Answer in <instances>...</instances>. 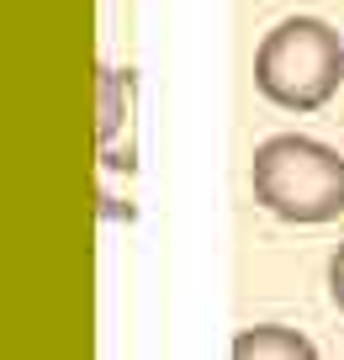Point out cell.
I'll use <instances>...</instances> for the list:
<instances>
[{"label": "cell", "mask_w": 344, "mask_h": 360, "mask_svg": "<svg viewBox=\"0 0 344 360\" xmlns=\"http://www.w3.org/2000/svg\"><path fill=\"white\" fill-rule=\"evenodd\" d=\"M234 355H312V345L297 334V328H249V334L234 339Z\"/></svg>", "instance_id": "3957f363"}, {"label": "cell", "mask_w": 344, "mask_h": 360, "mask_svg": "<svg viewBox=\"0 0 344 360\" xmlns=\"http://www.w3.org/2000/svg\"><path fill=\"white\" fill-rule=\"evenodd\" d=\"M329 297H333V307L344 313V244L333 249V259H329Z\"/></svg>", "instance_id": "277c9868"}, {"label": "cell", "mask_w": 344, "mask_h": 360, "mask_svg": "<svg viewBox=\"0 0 344 360\" xmlns=\"http://www.w3.org/2000/svg\"><path fill=\"white\" fill-rule=\"evenodd\" d=\"M249 186L281 223H333L344 217V159L339 148L302 133H276L255 148Z\"/></svg>", "instance_id": "6da1fadb"}, {"label": "cell", "mask_w": 344, "mask_h": 360, "mask_svg": "<svg viewBox=\"0 0 344 360\" xmlns=\"http://www.w3.org/2000/svg\"><path fill=\"white\" fill-rule=\"evenodd\" d=\"M344 79V37L323 16H286L255 48V85L281 112H318Z\"/></svg>", "instance_id": "7a4b0ae2"}]
</instances>
